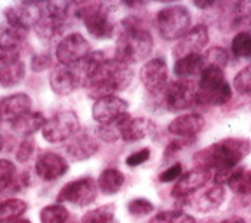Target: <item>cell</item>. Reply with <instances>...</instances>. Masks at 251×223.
<instances>
[{"mask_svg":"<svg viewBox=\"0 0 251 223\" xmlns=\"http://www.w3.org/2000/svg\"><path fill=\"white\" fill-rule=\"evenodd\" d=\"M251 152V141L246 138H225L208 149L201 150L194 161L197 168L211 174L213 183L227 185L241 161Z\"/></svg>","mask_w":251,"mask_h":223,"instance_id":"obj_1","label":"cell"},{"mask_svg":"<svg viewBox=\"0 0 251 223\" xmlns=\"http://www.w3.org/2000/svg\"><path fill=\"white\" fill-rule=\"evenodd\" d=\"M133 80V70L129 65L119 61V59H106L98 70L89 77L84 87L94 98L110 96L119 91H124Z\"/></svg>","mask_w":251,"mask_h":223,"instance_id":"obj_2","label":"cell"},{"mask_svg":"<svg viewBox=\"0 0 251 223\" xmlns=\"http://www.w3.org/2000/svg\"><path fill=\"white\" fill-rule=\"evenodd\" d=\"M153 40L149 30L141 28L134 20L124 21V28H122L121 35L117 39V46H115V59L126 63V65H134V63L143 61L149 58L152 52Z\"/></svg>","mask_w":251,"mask_h":223,"instance_id":"obj_3","label":"cell"},{"mask_svg":"<svg viewBox=\"0 0 251 223\" xmlns=\"http://www.w3.org/2000/svg\"><path fill=\"white\" fill-rule=\"evenodd\" d=\"M232 98V89L222 68L206 67L201 74L197 84V103L199 105L218 106L227 103Z\"/></svg>","mask_w":251,"mask_h":223,"instance_id":"obj_4","label":"cell"},{"mask_svg":"<svg viewBox=\"0 0 251 223\" xmlns=\"http://www.w3.org/2000/svg\"><path fill=\"white\" fill-rule=\"evenodd\" d=\"M155 26L164 40H180L190 30V12L183 5H168L157 12Z\"/></svg>","mask_w":251,"mask_h":223,"instance_id":"obj_5","label":"cell"},{"mask_svg":"<svg viewBox=\"0 0 251 223\" xmlns=\"http://www.w3.org/2000/svg\"><path fill=\"white\" fill-rule=\"evenodd\" d=\"M78 125L80 122H78L77 114L65 110L46 121L42 127V136L49 143H63V141L72 140L78 133Z\"/></svg>","mask_w":251,"mask_h":223,"instance_id":"obj_6","label":"cell"},{"mask_svg":"<svg viewBox=\"0 0 251 223\" xmlns=\"http://www.w3.org/2000/svg\"><path fill=\"white\" fill-rule=\"evenodd\" d=\"M78 14L82 18L87 31H89L94 39H108V37H112L115 23L108 5H103V4L86 5Z\"/></svg>","mask_w":251,"mask_h":223,"instance_id":"obj_7","label":"cell"},{"mask_svg":"<svg viewBox=\"0 0 251 223\" xmlns=\"http://www.w3.org/2000/svg\"><path fill=\"white\" fill-rule=\"evenodd\" d=\"M197 103V86L192 80L169 82L162 94V105L171 112H181Z\"/></svg>","mask_w":251,"mask_h":223,"instance_id":"obj_8","label":"cell"},{"mask_svg":"<svg viewBox=\"0 0 251 223\" xmlns=\"http://www.w3.org/2000/svg\"><path fill=\"white\" fill-rule=\"evenodd\" d=\"M140 78L143 87L150 96L162 99L166 87H168V63L164 58H152L141 67Z\"/></svg>","mask_w":251,"mask_h":223,"instance_id":"obj_9","label":"cell"},{"mask_svg":"<svg viewBox=\"0 0 251 223\" xmlns=\"http://www.w3.org/2000/svg\"><path fill=\"white\" fill-rule=\"evenodd\" d=\"M127 101L119 98L117 94H110L98 98L93 105V119L100 125H112L121 122L127 115Z\"/></svg>","mask_w":251,"mask_h":223,"instance_id":"obj_10","label":"cell"},{"mask_svg":"<svg viewBox=\"0 0 251 223\" xmlns=\"http://www.w3.org/2000/svg\"><path fill=\"white\" fill-rule=\"evenodd\" d=\"M98 183L93 178H78L65 185L59 192V202L75 204V206H89L98 197Z\"/></svg>","mask_w":251,"mask_h":223,"instance_id":"obj_11","label":"cell"},{"mask_svg":"<svg viewBox=\"0 0 251 223\" xmlns=\"http://www.w3.org/2000/svg\"><path fill=\"white\" fill-rule=\"evenodd\" d=\"M89 52V42L80 33H72V35L65 37L56 47V58H58L59 65H65V67L78 65L82 59H86Z\"/></svg>","mask_w":251,"mask_h":223,"instance_id":"obj_12","label":"cell"},{"mask_svg":"<svg viewBox=\"0 0 251 223\" xmlns=\"http://www.w3.org/2000/svg\"><path fill=\"white\" fill-rule=\"evenodd\" d=\"M225 200V188L224 185L211 183L209 187L201 188L199 192L190 196L188 199L181 200L185 206H190L197 213H209L218 209Z\"/></svg>","mask_w":251,"mask_h":223,"instance_id":"obj_13","label":"cell"},{"mask_svg":"<svg viewBox=\"0 0 251 223\" xmlns=\"http://www.w3.org/2000/svg\"><path fill=\"white\" fill-rule=\"evenodd\" d=\"M211 181V174L208 171H204L201 168H196L192 171L181 174V178L178 181H175L171 194L175 199L185 200L190 196H194L196 192H199L201 188H204L206 185Z\"/></svg>","mask_w":251,"mask_h":223,"instance_id":"obj_14","label":"cell"},{"mask_svg":"<svg viewBox=\"0 0 251 223\" xmlns=\"http://www.w3.org/2000/svg\"><path fill=\"white\" fill-rule=\"evenodd\" d=\"M208 40H209L208 28L204 26V25H197V26L190 28V30L178 40L175 49H173V54H175L176 59L187 58V56H192V54H199L204 47H206Z\"/></svg>","mask_w":251,"mask_h":223,"instance_id":"obj_15","label":"cell"},{"mask_svg":"<svg viewBox=\"0 0 251 223\" xmlns=\"http://www.w3.org/2000/svg\"><path fill=\"white\" fill-rule=\"evenodd\" d=\"M40 16H42L40 4H16L5 9V20H7L9 26H14L23 31H28L30 28L35 26Z\"/></svg>","mask_w":251,"mask_h":223,"instance_id":"obj_16","label":"cell"},{"mask_svg":"<svg viewBox=\"0 0 251 223\" xmlns=\"http://www.w3.org/2000/svg\"><path fill=\"white\" fill-rule=\"evenodd\" d=\"M49 82H51V89L61 96H67V94L74 93L78 86H82L75 67H65V65H58L51 72Z\"/></svg>","mask_w":251,"mask_h":223,"instance_id":"obj_17","label":"cell"},{"mask_svg":"<svg viewBox=\"0 0 251 223\" xmlns=\"http://www.w3.org/2000/svg\"><path fill=\"white\" fill-rule=\"evenodd\" d=\"M31 112V99L28 94L18 93L0 99V122H14L21 115Z\"/></svg>","mask_w":251,"mask_h":223,"instance_id":"obj_18","label":"cell"},{"mask_svg":"<svg viewBox=\"0 0 251 223\" xmlns=\"http://www.w3.org/2000/svg\"><path fill=\"white\" fill-rule=\"evenodd\" d=\"M35 171L42 180L52 181L61 178L65 173L68 171V162L63 159L61 155L54 152H44L42 155L37 159Z\"/></svg>","mask_w":251,"mask_h":223,"instance_id":"obj_19","label":"cell"},{"mask_svg":"<svg viewBox=\"0 0 251 223\" xmlns=\"http://www.w3.org/2000/svg\"><path fill=\"white\" fill-rule=\"evenodd\" d=\"M204 127V117L199 114H185L176 117L168 125V131L173 136L181 140H194Z\"/></svg>","mask_w":251,"mask_h":223,"instance_id":"obj_20","label":"cell"},{"mask_svg":"<svg viewBox=\"0 0 251 223\" xmlns=\"http://www.w3.org/2000/svg\"><path fill=\"white\" fill-rule=\"evenodd\" d=\"M68 141H70V143L67 145V152L72 161H86V159L93 157L100 149L98 140H96L89 131H82V133L75 134V136Z\"/></svg>","mask_w":251,"mask_h":223,"instance_id":"obj_21","label":"cell"},{"mask_svg":"<svg viewBox=\"0 0 251 223\" xmlns=\"http://www.w3.org/2000/svg\"><path fill=\"white\" fill-rule=\"evenodd\" d=\"M153 129V124L149 119L143 117H129L126 115L121 122H119V133L121 138L127 143H134L143 138H147Z\"/></svg>","mask_w":251,"mask_h":223,"instance_id":"obj_22","label":"cell"},{"mask_svg":"<svg viewBox=\"0 0 251 223\" xmlns=\"http://www.w3.org/2000/svg\"><path fill=\"white\" fill-rule=\"evenodd\" d=\"M44 124H46V119L39 112H28V114L21 115L20 119H16L14 122H11V129L12 133L20 134V136H31L35 134L37 131H42Z\"/></svg>","mask_w":251,"mask_h":223,"instance_id":"obj_23","label":"cell"},{"mask_svg":"<svg viewBox=\"0 0 251 223\" xmlns=\"http://www.w3.org/2000/svg\"><path fill=\"white\" fill-rule=\"evenodd\" d=\"M204 70L202 54H192L187 58H180L175 61V75L181 80H190L196 75H201Z\"/></svg>","mask_w":251,"mask_h":223,"instance_id":"obj_24","label":"cell"},{"mask_svg":"<svg viewBox=\"0 0 251 223\" xmlns=\"http://www.w3.org/2000/svg\"><path fill=\"white\" fill-rule=\"evenodd\" d=\"M65 23L67 21L63 20H56L51 16H40V20L37 21V25L33 26L37 37L42 40H52L54 37H58L63 30H65Z\"/></svg>","mask_w":251,"mask_h":223,"instance_id":"obj_25","label":"cell"},{"mask_svg":"<svg viewBox=\"0 0 251 223\" xmlns=\"http://www.w3.org/2000/svg\"><path fill=\"white\" fill-rule=\"evenodd\" d=\"M96 183H98L100 192L106 194V196H112V194H117L122 188V185H124V174L119 169L108 168L100 174Z\"/></svg>","mask_w":251,"mask_h":223,"instance_id":"obj_26","label":"cell"},{"mask_svg":"<svg viewBox=\"0 0 251 223\" xmlns=\"http://www.w3.org/2000/svg\"><path fill=\"white\" fill-rule=\"evenodd\" d=\"M20 181L16 180V169L11 161L0 159V192L2 194H12L20 190Z\"/></svg>","mask_w":251,"mask_h":223,"instance_id":"obj_27","label":"cell"},{"mask_svg":"<svg viewBox=\"0 0 251 223\" xmlns=\"http://www.w3.org/2000/svg\"><path fill=\"white\" fill-rule=\"evenodd\" d=\"M25 78V63L16 61L11 65L0 67V87H12L18 86Z\"/></svg>","mask_w":251,"mask_h":223,"instance_id":"obj_28","label":"cell"},{"mask_svg":"<svg viewBox=\"0 0 251 223\" xmlns=\"http://www.w3.org/2000/svg\"><path fill=\"white\" fill-rule=\"evenodd\" d=\"M28 209V204L21 199H7L0 202V223H11L20 220V216Z\"/></svg>","mask_w":251,"mask_h":223,"instance_id":"obj_29","label":"cell"},{"mask_svg":"<svg viewBox=\"0 0 251 223\" xmlns=\"http://www.w3.org/2000/svg\"><path fill=\"white\" fill-rule=\"evenodd\" d=\"M228 188L237 196L251 197V171L244 168H237L232 178L227 181Z\"/></svg>","mask_w":251,"mask_h":223,"instance_id":"obj_30","label":"cell"},{"mask_svg":"<svg viewBox=\"0 0 251 223\" xmlns=\"http://www.w3.org/2000/svg\"><path fill=\"white\" fill-rule=\"evenodd\" d=\"M232 54L239 59L251 58V33L250 31H239L232 39Z\"/></svg>","mask_w":251,"mask_h":223,"instance_id":"obj_31","label":"cell"},{"mask_svg":"<svg viewBox=\"0 0 251 223\" xmlns=\"http://www.w3.org/2000/svg\"><path fill=\"white\" fill-rule=\"evenodd\" d=\"M40 222L42 223H67L68 209L61 204H51L40 211Z\"/></svg>","mask_w":251,"mask_h":223,"instance_id":"obj_32","label":"cell"},{"mask_svg":"<svg viewBox=\"0 0 251 223\" xmlns=\"http://www.w3.org/2000/svg\"><path fill=\"white\" fill-rule=\"evenodd\" d=\"M115 216L114 206H100L96 209H91L82 216L80 223H112Z\"/></svg>","mask_w":251,"mask_h":223,"instance_id":"obj_33","label":"cell"},{"mask_svg":"<svg viewBox=\"0 0 251 223\" xmlns=\"http://www.w3.org/2000/svg\"><path fill=\"white\" fill-rule=\"evenodd\" d=\"M149 223H196V218L180 209H171V211L157 213Z\"/></svg>","mask_w":251,"mask_h":223,"instance_id":"obj_34","label":"cell"},{"mask_svg":"<svg viewBox=\"0 0 251 223\" xmlns=\"http://www.w3.org/2000/svg\"><path fill=\"white\" fill-rule=\"evenodd\" d=\"M40 11L44 16H51L56 20L67 21L72 11V4H68V2H46V4H40Z\"/></svg>","mask_w":251,"mask_h":223,"instance_id":"obj_35","label":"cell"},{"mask_svg":"<svg viewBox=\"0 0 251 223\" xmlns=\"http://www.w3.org/2000/svg\"><path fill=\"white\" fill-rule=\"evenodd\" d=\"M202 59H204V68L216 67V68H222V70H224L225 65H227V61H228V56H227V51L222 49V47H211L206 54H202Z\"/></svg>","mask_w":251,"mask_h":223,"instance_id":"obj_36","label":"cell"},{"mask_svg":"<svg viewBox=\"0 0 251 223\" xmlns=\"http://www.w3.org/2000/svg\"><path fill=\"white\" fill-rule=\"evenodd\" d=\"M234 87L239 94H251V65L241 70L234 78Z\"/></svg>","mask_w":251,"mask_h":223,"instance_id":"obj_37","label":"cell"},{"mask_svg":"<svg viewBox=\"0 0 251 223\" xmlns=\"http://www.w3.org/2000/svg\"><path fill=\"white\" fill-rule=\"evenodd\" d=\"M153 204L147 199H133L129 204H127V211L133 216H145L150 215L153 211Z\"/></svg>","mask_w":251,"mask_h":223,"instance_id":"obj_38","label":"cell"},{"mask_svg":"<svg viewBox=\"0 0 251 223\" xmlns=\"http://www.w3.org/2000/svg\"><path fill=\"white\" fill-rule=\"evenodd\" d=\"M181 174H183V168H181V164H175V166H171V168H168L166 171H162L161 174H159V181H161V183L178 181L181 178Z\"/></svg>","mask_w":251,"mask_h":223,"instance_id":"obj_39","label":"cell"},{"mask_svg":"<svg viewBox=\"0 0 251 223\" xmlns=\"http://www.w3.org/2000/svg\"><path fill=\"white\" fill-rule=\"evenodd\" d=\"M33 149H35V145H33V141H31L30 138L23 140L21 141L20 149H18V153H16V159H18L20 162H26L31 157V153H33Z\"/></svg>","mask_w":251,"mask_h":223,"instance_id":"obj_40","label":"cell"},{"mask_svg":"<svg viewBox=\"0 0 251 223\" xmlns=\"http://www.w3.org/2000/svg\"><path fill=\"white\" fill-rule=\"evenodd\" d=\"M149 157H150V150L141 149V150H138V152L131 153V155L126 159V164L129 166V168H136V166H140V164H143V162L149 161Z\"/></svg>","mask_w":251,"mask_h":223,"instance_id":"obj_41","label":"cell"},{"mask_svg":"<svg viewBox=\"0 0 251 223\" xmlns=\"http://www.w3.org/2000/svg\"><path fill=\"white\" fill-rule=\"evenodd\" d=\"M51 65V59H49V56L46 54H37L33 56V59H31V68L35 72H40L44 70V68H47Z\"/></svg>","mask_w":251,"mask_h":223,"instance_id":"obj_42","label":"cell"},{"mask_svg":"<svg viewBox=\"0 0 251 223\" xmlns=\"http://www.w3.org/2000/svg\"><path fill=\"white\" fill-rule=\"evenodd\" d=\"M218 223H244L243 218H228V220H224V222H218Z\"/></svg>","mask_w":251,"mask_h":223,"instance_id":"obj_43","label":"cell"},{"mask_svg":"<svg viewBox=\"0 0 251 223\" xmlns=\"http://www.w3.org/2000/svg\"><path fill=\"white\" fill-rule=\"evenodd\" d=\"M11 223H31L30 220H14V222H11Z\"/></svg>","mask_w":251,"mask_h":223,"instance_id":"obj_44","label":"cell"},{"mask_svg":"<svg viewBox=\"0 0 251 223\" xmlns=\"http://www.w3.org/2000/svg\"><path fill=\"white\" fill-rule=\"evenodd\" d=\"M4 149V136H2V133H0V150Z\"/></svg>","mask_w":251,"mask_h":223,"instance_id":"obj_45","label":"cell"}]
</instances>
